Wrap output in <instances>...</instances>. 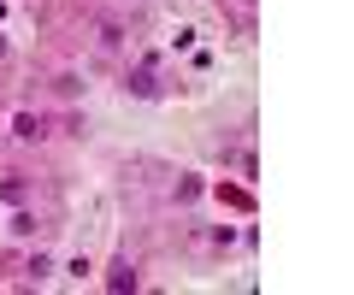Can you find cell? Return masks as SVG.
<instances>
[{"instance_id": "obj_1", "label": "cell", "mask_w": 354, "mask_h": 295, "mask_svg": "<svg viewBox=\"0 0 354 295\" xmlns=\"http://www.w3.org/2000/svg\"><path fill=\"white\" fill-rule=\"evenodd\" d=\"M124 95H136V101H160L165 95V77H160V59L153 53H142L136 65H124V83H118Z\"/></svg>"}, {"instance_id": "obj_2", "label": "cell", "mask_w": 354, "mask_h": 295, "mask_svg": "<svg viewBox=\"0 0 354 295\" xmlns=\"http://www.w3.org/2000/svg\"><path fill=\"white\" fill-rule=\"evenodd\" d=\"M12 142H48V113H36V106H18L12 113Z\"/></svg>"}, {"instance_id": "obj_3", "label": "cell", "mask_w": 354, "mask_h": 295, "mask_svg": "<svg viewBox=\"0 0 354 295\" xmlns=\"http://www.w3.org/2000/svg\"><path fill=\"white\" fill-rule=\"evenodd\" d=\"M95 48L101 53H124L130 48V24L124 18H95Z\"/></svg>"}, {"instance_id": "obj_4", "label": "cell", "mask_w": 354, "mask_h": 295, "mask_svg": "<svg viewBox=\"0 0 354 295\" xmlns=\"http://www.w3.org/2000/svg\"><path fill=\"white\" fill-rule=\"evenodd\" d=\"M0 201H6V207L36 201V178H30V171H0Z\"/></svg>"}, {"instance_id": "obj_5", "label": "cell", "mask_w": 354, "mask_h": 295, "mask_svg": "<svg viewBox=\"0 0 354 295\" xmlns=\"http://www.w3.org/2000/svg\"><path fill=\"white\" fill-rule=\"evenodd\" d=\"M106 289H113V295H124V289H142V272H136V260H130V254H118L113 260V266H106Z\"/></svg>"}, {"instance_id": "obj_6", "label": "cell", "mask_w": 354, "mask_h": 295, "mask_svg": "<svg viewBox=\"0 0 354 295\" xmlns=\"http://www.w3.org/2000/svg\"><path fill=\"white\" fill-rule=\"evenodd\" d=\"M6 231H12L18 242H30V236H41V231H48V218H41L36 207L24 201V207H12V225H6Z\"/></svg>"}, {"instance_id": "obj_7", "label": "cell", "mask_w": 354, "mask_h": 295, "mask_svg": "<svg viewBox=\"0 0 354 295\" xmlns=\"http://www.w3.org/2000/svg\"><path fill=\"white\" fill-rule=\"evenodd\" d=\"M48 278H53V254H48V248H36V254L24 260V283H48Z\"/></svg>"}, {"instance_id": "obj_8", "label": "cell", "mask_w": 354, "mask_h": 295, "mask_svg": "<svg viewBox=\"0 0 354 295\" xmlns=\"http://www.w3.org/2000/svg\"><path fill=\"white\" fill-rule=\"evenodd\" d=\"M207 242H213V248H218V254H225V248H230V242H236V225H218V231H207Z\"/></svg>"}, {"instance_id": "obj_9", "label": "cell", "mask_w": 354, "mask_h": 295, "mask_svg": "<svg viewBox=\"0 0 354 295\" xmlns=\"http://www.w3.org/2000/svg\"><path fill=\"white\" fill-rule=\"evenodd\" d=\"M77 89H83V83H77V71H59V77H53V95H65V101H71Z\"/></svg>"}, {"instance_id": "obj_10", "label": "cell", "mask_w": 354, "mask_h": 295, "mask_svg": "<svg viewBox=\"0 0 354 295\" xmlns=\"http://www.w3.org/2000/svg\"><path fill=\"white\" fill-rule=\"evenodd\" d=\"M0 53H6V36H0Z\"/></svg>"}, {"instance_id": "obj_11", "label": "cell", "mask_w": 354, "mask_h": 295, "mask_svg": "<svg viewBox=\"0 0 354 295\" xmlns=\"http://www.w3.org/2000/svg\"><path fill=\"white\" fill-rule=\"evenodd\" d=\"M0 12H6V0H0Z\"/></svg>"}]
</instances>
